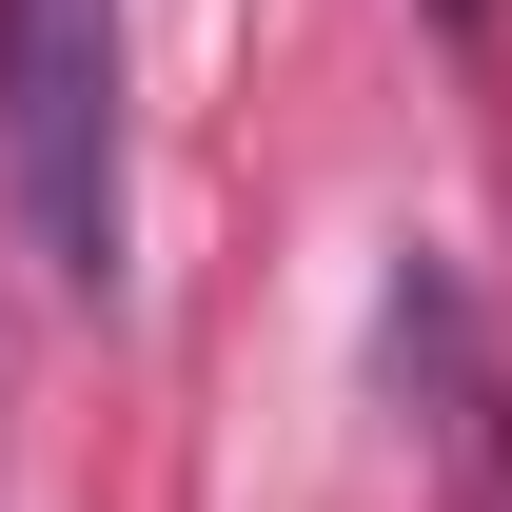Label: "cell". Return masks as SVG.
I'll use <instances>...</instances> for the list:
<instances>
[{
  "label": "cell",
  "mask_w": 512,
  "mask_h": 512,
  "mask_svg": "<svg viewBox=\"0 0 512 512\" xmlns=\"http://www.w3.org/2000/svg\"><path fill=\"white\" fill-rule=\"evenodd\" d=\"M0 217L60 296L138 276V99H119V0H0Z\"/></svg>",
  "instance_id": "6da1fadb"
}]
</instances>
